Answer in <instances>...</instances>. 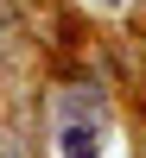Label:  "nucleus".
I'll use <instances>...</instances> for the list:
<instances>
[{
  "label": "nucleus",
  "mask_w": 146,
  "mask_h": 158,
  "mask_svg": "<svg viewBox=\"0 0 146 158\" xmlns=\"http://www.w3.org/2000/svg\"><path fill=\"white\" fill-rule=\"evenodd\" d=\"M108 120H64V158H95Z\"/></svg>",
  "instance_id": "f257e3e1"
},
{
  "label": "nucleus",
  "mask_w": 146,
  "mask_h": 158,
  "mask_svg": "<svg viewBox=\"0 0 146 158\" xmlns=\"http://www.w3.org/2000/svg\"><path fill=\"white\" fill-rule=\"evenodd\" d=\"M0 158H19V152H0Z\"/></svg>",
  "instance_id": "7ed1b4c3"
},
{
  "label": "nucleus",
  "mask_w": 146,
  "mask_h": 158,
  "mask_svg": "<svg viewBox=\"0 0 146 158\" xmlns=\"http://www.w3.org/2000/svg\"><path fill=\"white\" fill-rule=\"evenodd\" d=\"M102 6H121V0H102Z\"/></svg>",
  "instance_id": "f03ea898"
}]
</instances>
